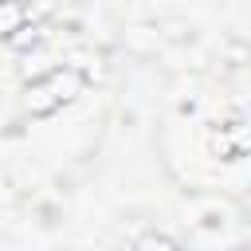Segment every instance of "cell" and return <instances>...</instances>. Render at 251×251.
Wrapping results in <instances>:
<instances>
[{"instance_id":"6da1fadb","label":"cell","mask_w":251,"mask_h":251,"mask_svg":"<svg viewBox=\"0 0 251 251\" xmlns=\"http://www.w3.org/2000/svg\"><path fill=\"white\" fill-rule=\"evenodd\" d=\"M43 82H47V90L55 94L59 106H63V102H75V98L82 94V86H86V78H82L78 71H71L67 63H55V67L43 75Z\"/></svg>"},{"instance_id":"7a4b0ae2","label":"cell","mask_w":251,"mask_h":251,"mask_svg":"<svg viewBox=\"0 0 251 251\" xmlns=\"http://www.w3.org/2000/svg\"><path fill=\"white\" fill-rule=\"evenodd\" d=\"M24 110H27L31 118H47V114L59 110V102H55V94L47 90L43 78H31V82L24 86Z\"/></svg>"},{"instance_id":"3957f363","label":"cell","mask_w":251,"mask_h":251,"mask_svg":"<svg viewBox=\"0 0 251 251\" xmlns=\"http://www.w3.org/2000/svg\"><path fill=\"white\" fill-rule=\"evenodd\" d=\"M224 145H227V157L251 153V122H231L224 129Z\"/></svg>"},{"instance_id":"277c9868","label":"cell","mask_w":251,"mask_h":251,"mask_svg":"<svg viewBox=\"0 0 251 251\" xmlns=\"http://www.w3.org/2000/svg\"><path fill=\"white\" fill-rule=\"evenodd\" d=\"M24 24H27V8H20V4H0V35H4V39H12Z\"/></svg>"},{"instance_id":"5b68a950","label":"cell","mask_w":251,"mask_h":251,"mask_svg":"<svg viewBox=\"0 0 251 251\" xmlns=\"http://www.w3.org/2000/svg\"><path fill=\"white\" fill-rule=\"evenodd\" d=\"M133 251H184L173 235H165V231H145L137 243H133Z\"/></svg>"},{"instance_id":"8992f818","label":"cell","mask_w":251,"mask_h":251,"mask_svg":"<svg viewBox=\"0 0 251 251\" xmlns=\"http://www.w3.org/2000/svg\"><path fill=\"white\" fill-rule=\"evenodd\" d=\"M39 35H43V27H39V24H24V27L12 35V47H16V51H27V47H35V43H39Z\"/></svg>"}]
</instances>
